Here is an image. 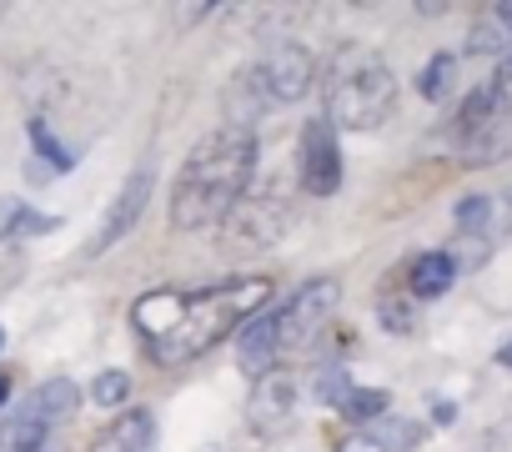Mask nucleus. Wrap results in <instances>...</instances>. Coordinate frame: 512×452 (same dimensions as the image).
Segmentation results:
<instances>
[{
	"instance_id": "obj_1",
	"label": "nucleus",
	"mask_w": 512,
	"mask_h": 452,
	"mask_svg": "<svg viewBox=\"0 0 512 452\" xmlns=\"http://www.w3.org/2000/svg\"><path fill=\"white\" fill-rule=\"evenodd\" d=\"M272 292H277L272 277H231V282H216L201 292L161 287L131 307V327L146 342L151 362L176 367V362H191V357L211 352L216 342L236 337L256 312H267Z\"/></svg>"
},
{
	"instance_id": "obj_2",
	"label": "nucleus",
	"mask_w": 512,
	"mask_h": 452,
	"mask_svg": "<svg viewBox=\"0 0 512 452\" xmlns=\"http://www.w3.org/2000/svg\"><path fill=\"white\" fill-rule=\"evenodd\" d=\"M256 176V136L246 126H221L201 136L176 171L171 186V226L176 232H206L221 226Z\"/></svg>"
},
{
	"instance_id": "obj_3",
	"label": "nucleus",
	"mask_w": 512,
	"mask_h": 452,
	"mask_svg": "<svg viewBox=\"0 0 512 452\" xmlns=\"http://www.w3.org/2000/svg\"><path fill=\"white\" fill-rule=\"evenodd\" d=\"M397 111V76L367 46H342L327 66V121L342 131H377Z\"/></svg>"
},
{
	"instance_id": "obj_4",
	"label": "nucleus",
	"mask_w": 512,
	"mask_h": 452,
	"mask_svg": "<svg viewBox=\"0 0 512 452\" xmlns=\"http://www.w3.org/2000/svg\"><path fill=\"white\" fill-rule=\"evenodd\" d=\"M337 297H342V287H337L332 277L297 287V292L287 297V307H277V337H282V347H307V342H317V332H322V327L332 322V312H337Z\"/></svg>"
},
{
	"instance_id": "obj_5",
	"label": "nucleus",
	"mask_w": 512,
	"mask_h": 452,
	"mask_svg": "<svg viewBox=\"0 0 512 452\" xmlns=\"http://www.w3.org/2000/svg\"><path fill=\"white\" fill-rule=\"evenodd\" d=\"M297 171H302V191L307 196H337L342 186V146H337V126L327 116H312L302 126V151H297Z\"/></svg>"
},
{
	"instance_id": "obj_6",
	"label": "nucleus",
	"mask_w": 512,
	"mask_h": 452,
	"mask_svg": "<svg viewBox=\"0 0 512 452\" xmlns=\"http://www.w3.org/2000/svg\"><path fill=\"white\" fill-rule=\"evenodd\" d=\"M287 216H292V211H287V201H282V186L267 181L262 191L246 186V196L236 201V211L226 216V226H231V242L241 237V247H272V242L282 237Z\"/></svg>"
},
{
	"instance_id": "obj_7",
	"label": "nucleus",
	"mask_w": 512,
	"mask_h": 452,
	"mask_svg": "<svg viewBox=\"0 0 512 452\" xmlns=\"http://www.w3.org/2000/svg\"><path fill=\"white\" fill-rule=\"evenodd\" d=\"M256 81H262V91H267L272 101L292 106V101H302V96L317 86V56H312L307 46H297V41H282V46L262 61Z\"/></svg>"
},
{
	"instance_id": "obj_8",
	"label": "nucleus",
	"mask_w": 512,
	"mask_h": 452,
	"mask_svg": "<svg viewBox=\"0 0 512 452\" xmlns=\"http://www.w3.org/2000/svg\"><path fill=\"white\" fill-rule=\"evenodd\" d=\"M151 191H156V176H151V171H131V181L116 191V201H111V211H106V221H101L96 242L86 247L91 257L111 252L116 242H126V237L136 232V221H141V216H146V206H151Z\"/></svg>"
},
{
	"instance_id": "obj_9",
	"label": "nucleus",
	"mask_w": 512,
	"mask_h": 452,
	"mask_svg": "<svg viewBox=\"0 0 512 452\" xmlns=\"http://www.w3.org/2000/svg\"><path fill=\"white\" fill-rule=\"evenodd\" d=\"M292 407H297L292 377H287V372H267V377H256V387H251L246 422H251L256 432H277V427L292 417Z\"/></svg>"
},
{
	"instance_id": "obj_10",
	"label": "nucleus",
	"mask_w": 512,
	"mask_h": 452,
	"mask_svg": "<svg viewBox=\"0 0 512 452\" xmlns=\"http://www.w3.org/2000/svg\"><path fill=\"white\" fill-rule=\"evenodd\" d=\"M282 352V337H277V312H256L241 332H236V362L246 377H267L272 362Z\"/></svg>"
},
{
	"instance_id": "obj_11",
	"label": "nucleus",
	"mask_w": 512,
	"mask_h": 452,
	"mask_svg": "<svg viewBox=\"0 0 512 452\" xmlns=\"http://www.w3.org/2000/svg\"><path fill=\"white\" fill-rule=\"evenodd\" d=\"M91 452H156V417L146 407L121 412L106 432H96Z\"/></svg>"
},
{
	"instance_id": "obj_12",
	"label": "nucleus",
	"mask_w": 512,
	"mask_h": 452,
	"mask_svg": "<svg viewBox=\"0 0 512 452\" xmlns=\"http://www.w3.org/2000/svg\"><path fill=\"white\" fill-rule=\"evenodd\" d=\"M452 282H457V262H452L447 252H422V257L412 262V272H407V287H412V297H422V302L442 297Z\"/></svg>"
},
{
	"instance_id": "obj_13",
	"label": "nucleus",
	"mask_w": 512,
	"mask_h": 452,
	"mask_svg": "<svg viewBox=\"0 0 512 452\" xmlns=\"http://www.w3.org/2000/svg\"><path fill=\"white\" fill-rule=\"evenodd\" d=\"M467 51H477V56H507V51H512V21L502 16V6H487V11L472 21Z\"/></svg>"
},
{
	"instance_id": "obj_14",
	"label": "nucleus",
	"mask_w": 512,
	"mask_h": 452,
	"mask_svg": "<svg viewBox=\"0 0 512 452\" xmlns=\"http://www.w3.org/2000/svg\"><path fill=\"white\" fill-rule=\"evenodd\" d=\"M76 402H81V387H76L71 377H51V382H41L36 397H31V407L41 412V422H61V417H71Z\"/></svg>"
},
{
	"instance_id": "obj_15",
	"label": "nucleus",
	"mask_w": 512,
	"mask_h": 452,
	"mask_svg": "<svg viewBox=\"0 0 512 452\" xmlns=\"http://www.w3.org/2000/svg\"><path fill=\"white\" fill-rule=\"evenodd\" d=\"M46 427H51V422H41L36 407H21V412L6 422V432H0V442H6L11 452H36L41 437H46Z\"/></svg>"
},
{
	"instance_id": "obj_16",
	"label": "nucleus",
	"mask_w": 512,
	"mask_h": 452,
	"mask_svg": "<svg viewBox=\"0 0 512 452\" xmlns=\"http://www.w3.org/2000/svg\"><path fill=\"white\" fill-rule=\"evenodd\" d=\"M367 437H372L382 452H407V447H417V442H422V427H417V422H407V417H377Z\"/></svg>"
},
{
	"instance_id": "obj_17",
	"label": "nucleus",
	"mask_w": 512,
	"mask_h": 452,
	"mask_svg": "<svg viewBox=\"0 0 512 452\" xmlns=\"http://www.w3.org/2000/svg\"><path fill=\"white\" fill-rule=\"evenodd\" d=\"M452 221H457V232L462 237H487V226H492V196H462L457 201V211H452Z\"/></svg>"
},
{
	"instance_id": "obj_18",
	"label": "nucleus",
	"mask_w": 512,
	"mask_h": 452,
	"mask_svg": "<svg viewBox=\"0 0 512 452\" xmlns=\"http://www.w3.org/2000/svg\"><path fill=\"white\" fill-rule=\"evenodd\" d=\"M452 76H457V56H432L427 66H422V76H417V91H422V101H442L447 91H452Z\"/></svg>"
},
{
	"instance_id": "obj_19",
	"label": "nucleus",
	"mask_w": 512,
	"mask_h": 452,
	"mask_svg": "<svg viewBox=\"0 0 512 452\" xmlns=\"http://www.w3.org/2000/svg\"><path fill=\"white\" fill-rule=\"evenodd\" d=\"M31 146H36V156H46L51 171H76V151L66 141H56V131L46 121H31Z\"/></svg>"
},
{
	"instance_id": "obj_20",
	"label": "nucleus",
	"mask_w": 512,
	"mask_h": 452,
	"mask_svg": "<svg viewBox=\"0 0 512 452\" xmlns=\"http://www.w3.org/2000/svg\"><path fill=\"white\" fill-rule=\"evenodd\" d=\"M342 412L352 422H377V417H387V392L382 387H352L342 397Z\"/></svg>"
},
{
	"instance_id": "obj_21",
	"label": "nucleus",
	"mask_w": 512,
	"mask_h": 452,
	"mask_svg": "<svg viewBox=\"0 0 512 452\" xmlns=\"http://www.w3.org/2000/svg\"><path fill=\"white\" fill-rule=\"evenodd\" d=\"M126 397H131V377H126L121 367H111V372H101V377L91 382V402H96V407H111V412H116Z\"/></svg>"
},
{
	"instance_id": "obj_22",
	"label": "nucleus",
	"mask_w": 512,
	"mask_h": 452,
	"mask_svg": "<svg viewBox=\"0 0 512 452\" xmlns=\"http://www.w3.org/2000/svg\"><path fill=\"white\" fill-rule=\"evenodd\" d=\"M26 216H31V206L21 196H0V242L21 237L26 232Z\"/></svg>"
},
{
	"instance_id": "obj_23",
	"label": "nucleus",
	"mask_w": 512,
	"mask_h": 452,
	"mask_svg": "<svg viewBox=\"0 0 512 452\" xmlns=\"http://www.w3.org/2000/svg\"><path fill=\"white\" fill-rule=\"evenodd\" d=\"M312 387H317V402H332V407H342V397L352 392V382H347V377H342L337 367L317 372V382H312Z\"/></svg>"
},
{
	"instance_id": "obj_24",
	"label": "nucleus",
	"mask_w": 512,
	"mask_h": 452,
	"mask_svg": "<svg viewBox=\"0 0 512 452\" xmlns=\"http://www.w3.org/2000/svg\"><path fill=\"white\" fill-rule=\"evenodd\" d=\"M487 91H492V101H497L502 111H512V56L497 66V76H492V86H487Z\"/></svg>"
},
{
	"instance_id": "obj_25",
	"label": "nucleus",
	"mask_w": 512,
	"mask_h": 452,
	"mask_svg": "<svg viewBox=\"0 0 512 452\" xmlns=\"http://www.w3.org/2000/svg\"><path fill=\"white\" fill-rule=\"evenodd\" d=\"M337 452H382V447H377L372 437H347V442H342Z\"/></svg>"
},
{
	"instance_id": "obj_26",
	"label": "nucleus",
	"mask_w": 512,
	"mask_h": 452,
	"mask_svg": "<svg viewBox=\"0 0 512 452\" xmlns=\"http://www.w3.org/2000/svg\"><path fill=\"white\" fill-rule=\"evenodd\" d=\"M6 397H11V382H6V377H0V407H6Z\"/></svg>"
},
{
	"instance_id": "obj_27",
	"label": "nucleus",
	"mask_w": 512,
	"mask_h": 452,
	"mask_svg": "<svg viewBox=\"0 0 512 452\" xmlns=\"http://www.w3.org/2000/svg\"><path fill=\"white\" fill-rule=\"evenodd\" d=\"M497 362H507V367H512V347H502V357H497Z\"/></svg>"
},
{
	"instance_id": "obj_28",
	"label": "nucleus",
	"mask_w": 512,
	"mask_h": 452,
	"mask_svg": "<svg viewBox=\"0 0 512 452\" xmlns=\"http://www.w3.org/2000/svg\"><path fill=\"white\" fill-rule=\"evenodd\" d=\"M0 347H6V327H0Z\"/></svg>"
}]
</instances>
